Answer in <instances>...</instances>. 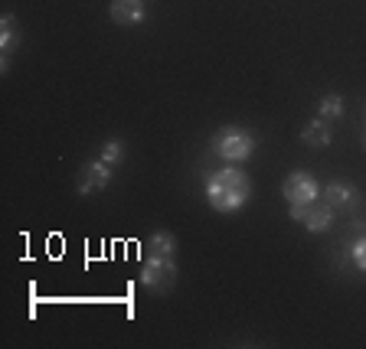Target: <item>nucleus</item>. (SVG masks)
<instances>
[{
    "label": "nucleus",
    "instance_id": "f257e3e1",
    "mask_svg": "<svg viewBox=\"0 0 366 349\" xmlns=\"http://www.w3.org/2000/svg\"><path fill=\"white\" fill-rule=\"evenodd\" d=\"M252 196V176L242 173L236 163L216 170L213 176H206V199L216 213H239Z\"/></svg>",
    "mask_w": 366,
    "mask_h": 349
},
{
    "label": "nucleus",
    "instance_id": "f03ea898",
    "mask_svg": "<svg viewBox=\"0 0 366 349\" xmlns=\"http://www.w3.org/2000/svg\"><path fill=\"white\" fill-rule=\"evenodd\" d=\"M282 196H285V203H288V216L295 222H301L307 213V206L320 199V183L314 180L307 170H295V173L285 176Z\"/></svg>",
    "mask_w": 366,
    "mask_h": 349
},
{
    "label": "nucleus",
    "instance_id": "7ed1b4c3",
    "mask_svg": "<svg viewBox=\"0 0 366 349\" xmlns=\"http://www.w3.org/2000/svg\"><path fill=\"white\" fill-rule=\"evenodd\" d=\"M213 151L219 153L226 163H245L255 153V137L245 128H222L213 141Z\"/></svg>",
    "mask_w": 366,
    "mask_h": 349
},
{
    "label": "nucleus",
    "instance_id": "20e7f679",
    "mask_svg": "<svg viewBox=\"0 0 366 349\" xmlns=\"http://www.w3.org/2000/svg\"><path fill=\"white\" fill-rule=\"evenodd\" d=\"M141 288H147L151 294H170L177 288V265L174 258H154L147 255V261L141 265Z\"/></svg>",
    "mask_w": 366,
    "mask_h": 349
},
{
    "label": "nucleus",
    "instance_id": "39448f33",
    "mask_svg": "<svg viewBox=\"0 0 366 349\" xmlns=\"http://www.w3.org/2000/svg\"><path fill=\"white\" fill-rule=\"evenodd\" d=\"M320 199L334 209V213H357L363 206V193L357 190V183L350 180H334L320 190Z\"/></svg>",
    "mask_w": 366,
    "mask_h": 349
},
{
    "label": "nucleus",
    "instance_id": "423d86ee",
    "mask_svg": "<svg viewBox=\"0 0 366 349\" xmlns=\"http://www.w3.org/2000/svg\"><path fill=\"white\" fill-rule=\"evenodd\" d=\"M112 163H105V160H89V163H82V170H79V183H76V193L79 196H92V193H102L108 190V183H112Z\"/></svg>",
    "mask_w": 366,
    "mask_h": 349
},
{
    "label": "nucleus",
    "instance_id": "0eeeda50",
    "mask_svg": "<svg viewBox=\"0 0 366 349\" xmlns=\"http://www.w3.org/2000/svg\"><path fill=\"white\" fill-rule=\"evenodd\" d=\"M108 16L118 26H141L147 16V0H112Z\"/></svg>",
    "mask_w": 366,
    "mask_h": 349
},
{
    "label": "nucleus",
    "instance_id": "6e6552de",
    "mask_svg": "<svg viewBox=\"0 0 366 349\" xmlns=\"http://www.w3.org/2000/svg\"><path fill=\"white\" fill-rule=\"evenodd\" d=\"M16 46H20V20H16L14 14H4L0 16V53H4L0 69H4V72H7L10 56L16 53Z\"/></svg>",
    "mask_w": 366,
    "mask_h": 349
},
{
    "label": "nucleus",
    "instance_id": "1a4fd4ad",
    "mask_svg": "<svg viewBox=\"0 0 366 349\" xmlns=\"http://www.w3.org/2000/svg\"><path fill=\"white\" fill-rule=\"evenodd\" d=\"M330 141H334V124L327 121V118H311V121L305 124V131H301V144L305 147H327Z\"/></svg>",
    "mask_w": 366,
    "mask_h": 349
},
{
    "label": "nucleus",
    "instance_id": "9d476101",
    "mask_svg": "<svg viewBox=\"0 0 366 349\" xmlns=\"http://www.w3.org/2000/svg\"><path fill=\"white\" fill-rule=\"evenodd\" d=\"M334 209H330L327 203H311L307 206L305 219H301V226L307 228V232H314V236H320V232H327L330 226H334Z\"/></svg>",
    "mask_w": 366,
    "mask_h": 349
},
{
    "label": "nucleus",
    "instance_id": "9b49d317",
    "mask_svg": "<svg viewBox=\"0 0 366 349\" xmlns=\"http://www.w3.org/2000/svg\"><path fill=\"white\" fill-rule=\"evenodd\" d=\"M147 255H154V258H177V238L170 236L167 228L151 232V238H147Z\"/></svg>",
    "mask_w": 366,
    "mask_h": 349
},
{
    "label": "nucleus",
    "instance_id": "f8f14e48",
    "mask_svg": "<svg viewBox=\"0 0 366 349\" xmlns=\"http://www.w3.org/2000/svg\"><path fill=\"white\" fill-rule=\"evenodd\" d=\"M343 111H347V101H343V95H337V91H327V95H320L317 98V114L320 118L334 121V118H343Z\"/></svg>",
    "mask_w": 366,
    "mask_h": 349
},
{
    "label": "nucleus",
    "instance_id": "ddd939ff",
    "mask_svg": "<svg viewBox=\"0 0 366 349\" xmlns=\"http://www.w3.org/2000/svg\"><path fill=\"white\" fill-rule=\"evenodd\" d=\"M99 160H105V163L118 167V163L124 160V141H118V137H108L105 144H102V151H99Z\"/></svg>",
    "mask_w": 366,
    "mask_h": 349
},
{
    "label": "nucleus",
    "instance_id": "4468645a",
    "mask_svg": "<svg viewBox=\"0 0 366 349\" xmlns=\"http://www.w3.org/2000/svg\"><path fill=\"white\" fill-rule=\"evenodd\" d=\"M350 261L357 265V271L366 274V236L353 238V245H350Z\"/></svg>",
    "mask_w": 366,
    "mask_h": 349
}]
</instances>
